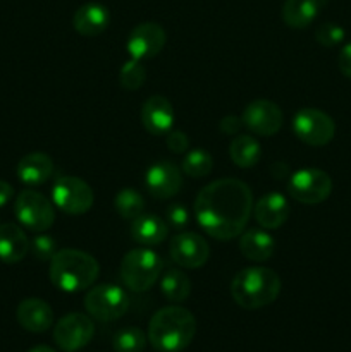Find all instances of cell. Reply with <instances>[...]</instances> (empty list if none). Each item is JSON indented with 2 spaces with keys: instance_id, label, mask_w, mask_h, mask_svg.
I'll list each match as a JSON object with an SVG mask.
<instances>
[{
  "instance_id": "obj_29",
  "label": "cell",
  "mask_w": 351,
  "mask_h": 352,
  "mask_svg": "<svg viewBox=\"0 0 351 352\" xmlns=\"http://www.w3.org/2000/svg\"><path fill=\"white\" fill-rule=\"evenodd\" d=\"M112 347L116 352H143L147 347V336L138 327H126L114 336Z\"/></svg>"
},
{
  "instance_id": "obj_19",
  "label": "cell",
  "mask_w": 351,
  "mask_h": 352,
  "mask_svg": "<svg viewBox=\"0 0 351 352\" xmlns=\"http://www.w3.org/2000/svg\"><path fill=\"white\" fill-rule=\"evenodd\" d=\"M110 12L98 2H88L79 7L72 17V26L83 36H98L109 28Z\"/></svg>"
},
{
  "instance_id": "obj_9",
  "label": "cell",
  "mask_w": 351,
  "mask_h": 352,
  "mask_svg": "<svg viewBox=\"0 0 351 352\" xmlns=\"http://www.w3.org/2000/svg\"><path fill=\"white\" fill-rule=\"evenodd\" d=\"M52 201L67 215H83L93 206L95 195L83 179L74 175H58L52 186Z\"/></svg>"
},
{
  "instance_id": "obj_15",
  "label": "cell",
  "mask_w": 351,
  "mask_h": 352,
  "mask_svg": "<svg viewBox=\"0 0 351 352\" xmlns=\"http://www.w3.org/2000/svg\"><path fill=\"white\" fill-rule=\"evenodd\" d=\"M167 34L165 30L157 23H141L134 28L127 38V52L133 58L148 60L157 57L165 47Z\"/></svg>"
},
{
  "instance_id": "obj_25",
  "label": "cell",
  "mask_w": 351,
  "mask_h": 352,
  "mask_svg": "<svg viewBox=\"0 0 351 352\" xmlns=\"http://www.w3.org/2000/svg\"><path fill=\"white\" fill-rule=\"evenodd\" d=\"M229 157L240 168H251L262 157V146L251 134H236L229 144Z\"/></svg>"
},
{
  "instance_id": "obj_14",
  "label": "cell",
  "mask_w": 351,
  "mask_h": 352,
  "mask_svg": "<svg viewBox=\"0 0 351 352\" xmlns=\"http://www.w3.org/2000/svg\"><path fill=\"white\" fill-rule=\"evenodd\" d=\"M145 188L153 198L171 199L182 188L181 170L169 160L153 162L145 172Z\"/></svg>"
},
{
  "instance_id": "obj_35",
  "label": "cell",
  "mask_w": 351,
  "mask_h": 352,
  "mask_svg": "<svg viewBox=\"0 0 351 352\" xmlns=\"http://www.w3.org/2000/svg\"><path fill=\"white\" fill-rule=\"evenodd\" d=\"M219 127L226 136H236L241 131V127H243V120H241V117L236 116H226L220 120Z\"/></svg>"
},
{
  "instance_id": "obj_3",
  "label": "cell",
  "mask_w": 351,
  "mask_h": 352,
  "mask_svg": "<svg viewBox=\"0 0 351 352\" xmlns=\"http://www.w3.org/2000/svg\"><path fill=\"white\" fill-rule=\"evenodd\" d=\"M100 274V265L89 253L81 250H61L50 260V282L62 292L86 291L95 284Z\"/></svg>"
},
{
  "instance_id": "obj_16",
  "label": "cell",
  "mask_w": 351,
  "mask_h": 352,
  "mask_svg": "<svg viewBox=\"0 0 351 352\" xmlns=\"http://www.w3.org/2000/svg\"><path fill=\"white\" fill-rule=\"evenodd\" d=\"M141 122L145 129L153 136L167 134L174 124V107L165 96H150L141 107Z\"/></svg>"
},
{
  "instance_id": "obj_30",
  "label": "cell",
  "mask_w": 351,
  "mask_h": 352,
  "mask_svg": "<svg viewBox=\"0 0 351 352\" xmlns=\"http://www.w3.org/2000/svg\"><path fill=\"white\" fill-rule=\"evenodd\" d=\"M145 79H147V67L143 65V62L133 57L124 62V65L119 71V85L126 91L140 89L143 86Z\"/></svg>"
},
{
  "instance_id": "obj_37",
  "label": "cell",
  "mask_w": 351,
  "mask_h": 352,
  "mask_svg": "<svg viewBox=\"0 0 351 352\" xmlns=\"http://www.w3.org/2000/svg\"><path fill=\"white\" fill-rule=\"evenodd\" d=\"M12 196H14L12 186L6 181H0V208H2V206H6L7 203L12 199Z\"/></svg>"
},
{
  "instance_id": "obj_22",
  "label": "cell",
  "mask_w": 351,
  "mask_h": 352,
  "mask_svg": "<svg viewBox=\"0 0 351 352\" xmlns=\"http://www.w3.org/2000/svg\"><path fill=\"white\" fill-rule=\"evenodd\" d=\"M169 236L167 222L153 213H141L131 220V237L141 246H157Z\"/></svg>"
},
{
  "instance_id": "obj_18",
  "label": "cell",
  "mask_w": 351,
  "mask_h": 352,
  "mask_svg": "<svg viewBox=\"0 0 351 352\" xmlns=\"http://www.w3.org/2000/svg\"><path fill=\"white\" fill-rule=\"evenodd\" d=\"M17 323L24 330L33 333H43L54 323V309L47 301L40 298L23 299L16 311Z\"/></svg>"
},
{
  "instance_id": "obj_21",
  "label": "cell",
  "mask_w": 351,
  "mask_h": 352,
  "mask_svg": "<svg viewBox=\"0 0 351 352\" xmlns=\"http://www.w3.org/2000/svg\"><path fill=\"white\" fill-rule=\"evenodd\" d=\"M30 239L16 223L0 226V261L7 265L19 263L30 253Z\"/></svg>"
},
{
  "instance_id": "obj_27",
  "label": "cell",
  "mask_w": 351,
  "mask_h": 352,
  "mask_svg": "<svg viewBox=\"0 0 351 352\" xmlns=\"http://www.w3.org/2000/svg\"><path fill=\"white\" fill-rule=\"evenodd\" d=\"M114 206H116V212L119 213L123 219L126 220H134L136 217H140L145 210V199L143 196L138 191H134L133 188H124L114 198Z\"/></svg>"
},
{
  "instance_id": "obj_7",
  "label": "cell",
  "mask_w": 351,
  "mask_h": 352,
  "mask_svg": "<svg viewBox=\"0 0 351 352\" xmlns=\"http://www.w3.org/2000/svg\"><path fill=\"white\" fill-rule=\"evenodd\" d=\"M292 133L308 146H326L334 140L336 122L329 113L313 107L299 109L292 117Z\"/></svg>"
},
{
  "instance_id": "obj_8",
  "label": "cell",
  "mask_w": 351,
  "mask_h": 352,
  "mask_svg": "<svg viewBox=\"0 0 351 352\" xmlns=\"http://www.w3.org/2000/svg\"><path fill=\"white\" fill-rule=\"evenodd\" d=\"M332 192V179L320 168H301L289 175L288 195L303 205H320Z\"/></svg>"
},
{
  "instance_id": "obj_31",
  "label": "cell",
  "mask_w": 351,
  "mask_h": 352,
  "mask_svg": "<svg viewBox=\"0 0 351 352\" xmlns=\"http://www.w3.org/2000/svg\"><path fill=\"white\" fill-rule=\"evenodd\" d=\"M315 40L322 47H336L344 40V30L336 23H322L315 30Z\"/></svg>"
},
{
  "instance_id": "obj_6",
  "label": "cell",
  "mask_w": 351,
  "mask_h": 352,
  "mask_svg": "<svg viewBox=\"0 0 351 352\" xmlns=\"http://www.w3.org/2000/svg\"><path fill=\"white\" fill-rule=\"evenodd\" d=\"M85 309L98 322H116L129 309V296L114 284H100L85 296Z\"/></svg>"
},
{
  "instance_id": "obj_17",
  "label": "cell",
  "mask_w": 351,
  "mask_h": 352,
  "mask_svg": "<svg viewBox=\"0 0 351 352\" xmlns=\"http://www.w3.org/2000/svg\"><path fill=\"white\" fill-rule=\"evenodd\" d=\"M253 217L265 230H275L286 223L289 217V203L281 192H267L253 205Z\"/></svg>"
},
{
  "instance_id": "obj_33",
  "label": "cell",
  "mask_w": 351,
  "mask_h": 352,
  "mask_svg": "<svg viewBox=\"0 0 351 352\" xmlns=\"http://www.w3.org/2000/svg\"><path fill=\"white\" fill-rule=\"evenodd\" d=\"M165 220H167V226L172 227V229L184 230L189 223V213L181 203H171L165 208Z\"/></svg>"
},
{
  "instance_id": "obj_2",
  "label": "cell",
  "mask_w": 351,
  "mask_h": 352,
  "mask_svg": "<svg viewBox=\"0 0 351 352\" xmlns=\"http://www.w3.org/2000/svg\"><path fill=\"white\" fill-rule=\"evenodd\" d=\"M196 318L182 306H165L158 309L148 325V342L158 352H181L193 342Z\"/></svg>"
},
{
  "instance_id": "obj_11",
  "label": "cell",
  "mask_w": 351,
  "mask_h": 352,
  "mask_svg": "<svg viewBox=\"0 0 351 352\" xmlns=\"http://www.w3.org/2000/svg\"><path fill=\"white\" fill-rule=\"evenodd\" d=\"M95 336L92 318L83 313H69L54 327V340L62 351L76 352L88 346Z\"/></svg>"
},
{
  "instance_id": "obj_38",
  "label": "cell",
  "mask_w": 351,
  "mask_h": 352,
  "mask_svg": "<svg viewBox=\"0 0 351 352\" xmlns=\"http://www.w3.org/2000/svg\"><path fill=\"white\" fill-rule=\"evenodd\" d=\"M28 352H55V351L48 346H34L33 349H30Z\"/></svg>"
},
{
  "instance_id": "obj_24",
  "label": "cell",
  "mask_w": 351,
  "mask_h": 352,
  "mask_svg": "<svg viewBox=\"0 0 351 352\" xmlns=\"http://www.w3.org/2000/svg\"><path fill=\"white\" fill-rule=\"evenodd\" d=\"M323 0H286L282 6V21L292 30H305L315 21Z\"/></svg>"
},
{
  "instance_id": "obj_34",
  "label": "cell",
  "mask_w": 351,
  "mask_h": 352,
  "mask_svg": "<svg viewBox=\"0 0 351 352\" xmlns=\"http://www.w3.org/2000/svg\"><path fill=\"white\" fill-rule=\"evenodd\" d=\"M165 144L176 155L186 153L189 148V138L181 129H171L165 134Z\"/></svg>"
},
{
  "instance_id": "obj_36",
  "label": "cell",
  "mask_w": 351,
  "mask_h": 352,
  "mask_svg": "<svg viewBox=\"0 0 351 352\" xmlns=\"http://www.w3.org/2000/svg\"><path fill=\"white\" fill-rule=\"evenodd\" d=\"M337 65H339V71L343 72V76L351 79V41L341 48L339 57H337Z\"/></svg>"
},
{
  "instance_id": "obj_32",
  "label": "cell",
  "mask_w": 351,
  "mask_h": 352,
  "mask_svg": "<svg viewBox=\"0 0 351 352\" xmlns=\"http://www.w3.org/2000/svg\"><path fill=\"white\" fill-rule=\"evenodd\" d=\"M30 251L36 260L50 261L55 256V253H57V244H55L54 237L40 234V236H36L31 241Z\"/></svg>"
},
{
  "instance_id": "obj_10",
  "label": "cell",
  "mask_w": 351,
  "mask_h": 352,
  "mask_svg": "<svg viewBox=\"0 0 351 352\" xmlns=\"http://www.w3.org/2000/svg\"><path fill=\"white\" fill-rule=\"evenodd\" d=\"M14 213L23 227L33 232L48 230L55 222L54 205L47 196L34 189H24L17 195L14 203Z\"/></svg>"
},
{
  "instance_id": "obj_23",
  "label": "cell",
  "mask_w": 351,
  "mask_h": 352,
  "mask_svg": "<svg viewBox=\"0 0 351 352\" xmlns=\"http://www.w3.org/2000/svg\"><path fill=\"white\" fill-rule=\"evenodd\" d=\"M240 251L250 261L270 260L275 251V241L265 229H248L240 236Z\"/></svg>"
},
{
  "instance_id": "obj_13",
  "label": "cell",
  "mask_w": 351,
  "mask_h": 352,
  "mask_svg": "<svg viewBox=\"0 0 351 352\" xmlns=\"http://www.w3.org/2000/svg\"><path fill=\"white\" fill-rule=\"evenodd\" d=\"M169 253L179 267L195 270L209 261L210 248L200 234L188 230V232H179L172 237Z\"/></svg>"
},
{
  "instance_id": "obj_26",
  "label": "cell",
  "mask_w": 351,
  "mask_h": 352,
  "mask_svg": "<svg viewBox=\"0 0 351 352\" xmlns=\"http://www.w3.org/2000/svg\"><path fill=\"white\" fill-rule=\"evenodd\" d=\"M160 292L169 302H184L191 294V280L181 270H167L160 278Z\"/></svg>"
},
{
  "instance_id": "obj_5",
  "label": "cell",
  "mask_w": 351,
  "mask_h": 352,
  "mask_svg": "<svg viewBox=\"0 0 351 352\" xmlns=\"http://www.w3.org/2000/svg\"><path fill=\"white\" fill-rule=\"evenodd\" d=\"M162 260L148 248H136L126 253L120 261V280L129 291L147 292L162 275Z\"/></svg>"
},
{
  "instance_id": "obj_20",
  "label": "cell",
  "mask_w": 351,
  "mask_h": 352,
  "mask_svg": "<svg viewBox=\"0 0 351 352\" xmlns=\"http://www.w3.org/2000/svg\"><path fill=\"white\" fill-rule=\"evenodd\" d=\"M54 160L47 153L33 151L23 157L17 164V177L26 186H41L54 175Z\"/></svg>"
},
{
  "instance_id": "obj_4",
  "label": "cell",
  "mask_w": 351,
  "mask_h": 352,
  "mask_svg": "<svg viewBox=\"0 0 351 352\" xmlns=\"http://www.w3.org/2000/svg\"><path fill=\"white\" fill-rule=\"evenodd\" d=\"M281 294V277L265 267L240 270L231 282V296L244 309H260L272 305Z\"/></svg>"
},
{
  "instance_id": "obj_12",
  "label": "cell",
  "mask_w": 351,
  "mask_h": 352,
  "mask_svg": "<svg viewBox=\"0 0 351 352\" xmlns=\"http://www.w3.org/2000/svg\"><path fill=\"white\" fill-rule=\"evenodd\" d=\"M241 120L250 133L268 138L281 131L284 116L277 103L270 100H255L244 107Z\"/></svg>"
},
{
  "instance_id": "obj_28",
  "label": "cell",
  "mask_w": 351,
  "mask_h": 352,
  "mask_svg": "<svg viewBox=\"0 0 351 352\" xmlns=\"http://www.w3.org/2000/svg\"><path fill=\"white\" fill-rule=\"evenodd\" d=\"M213 168V158L203 148H195L186 153L184 160H182V172L193 179H202L210 175Z\"/></svg>"
},
{
  "instance_id": "obj_1",
  "label": "cell",
  "mask_w": 351,
  "mask_h": 352,
  "mask_svg": "<svg viewBox=\"0 0 351 352\" xmlns=\"http://www.w3.org/2000/svg\"><path fill=\"white\" fill-rule=\"evenodd\" d=\"M253 192L246 182L222 177L206 184L195 199L200 227L217 241L240 237L253 213Z\"/></svg>"
}]
</instances>
